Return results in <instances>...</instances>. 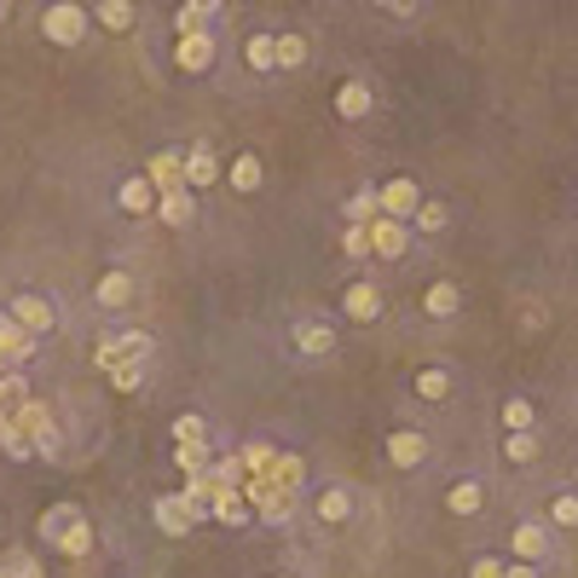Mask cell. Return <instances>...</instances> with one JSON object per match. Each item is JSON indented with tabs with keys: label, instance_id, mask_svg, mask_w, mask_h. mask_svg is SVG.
I'll return each mask as SVG.
<instances>
[{
	"label": "cell",
	"instance_id": "cell-1",
	"mask_svg": "<svg viewBox=\"0 0 578 578\" xmlns=\"http://www.w3.org/2000/svg\"><path fill=\"white\" fill-rule=\"evenodd\" d=\"M301 486H307V463L296 458V451H273L266 463H250V481H243L255 515H261V521H273V527H284L289 515H296Z\"/></svg>",
	"mask_w": 578,
	"mask_h": 578
},
{
	"label": "cell",
	"instance_id": "cell-2",
	"mask_svg": "<svg viewBox=\"0 0 578 578\" xmlns=\"http://www.w3.org/2000/svg\"><path fill=\"white\" fill-rule=\"evenodd\" d=\"M7 458H58V428L41 400L7 411Z\"/></svg>",
	"mask_w": 578,
	"mask_h": 578
},
{
	"label": "cell",
	"instance_id": "cell-3",
	"mask_svg": "<svg viewBox=\"0 0 578 578\" xmlns=\"http://www.w3.org/2000/svg\"><path fill=\"white\" fill-rule=\"evenodd\" d=\"M41 539H47L58 555H70V562H88V550H93V521H88L76 504H58V509L41 515Z\"/></svg>",
	"mask_w": 578,
	"mask_h": 578
},
{
	"label": "cell",
	"instance_id": "cell-4",
	"mask_svg": "<svg viewBox=\"0 0 578 578\" xmlns=\"http://www.w3.org/2000/svg\"><path fill=\"white\" fill-rule=\"evenodd\" d=\"M41 35H47L53 47H81V35H88V7H76V0L47 7L41 12Z\"/></svg>",
	"mask_w": 578,
	"mask_h": 578
},
{
	"label": "cell",
	"instance_id": "cell-5",
	"mask_svg": "<svg viewBox=\"0 0 578 578\" xmlns=\"http://www.w3.org/2000/svg\"><path fill=\"white\" fill-rule=\"evenodd\" d=\"M151 359V336L144 330H122V336H105L93 347V365L99 370H116V365H144Z\"/></svg>",
	"mask_w": 578,
	"mask_h": 578
},
{
	"label": "cell",
	"instance_id": "cell-6",
	"mask_svg": "<svg viewBox=\"0 0 578 578\" xmlns=\"http://www.w3.org/2000/svg\"><path fill=\"white\" fill-rule=\"evenodd\" d=\"M509 555L515 562H550L555 555V527L550 521H521L515 539H509Z\"/></svg>",
	"mask_w": 578,
	"mask_h": 578
},
{
	"label": "cell",
	"instance_id": "cell-7",
	"mask_svg": "<svg viewBox=\"0 0 578 578\" xmlns=\"http://www.w3.org/2000/svg\"><path fill=\"white\" fill-rule=\"evenodd\" d=\"M203 521L197 515V504L185 498V492H169V498H157V527L169 532V539H185V532H192Z\"/></svg>",
	"mask_w": 578,
	"mask_h": 578
},
{
	"label": "cell",
	"instance_id": "cell-8",
	"mask_svg": "<svg viewBox=\"0 0 578 578\" xmlns=\"http://www.w3.org/2000/svg\"><path fill=\"white\" fill-rule=\"evenodd\" d=\"M35 354V330H24L12 313H0V370H18Z\"/></svg>",
	"mask_w": 578,
	"mask_h": 578
},
{
	"label": "cell",
	"instance_id": "cell-9",
	"mask_svg": "<svg viewBox=\"0 0 578 578\" xmlns=\"http://www.w3.org/2000/svg\"><path fill=\"white\" fill-rule=\"evenodd\" d=\"M405 226H411V220H394V215H377V220H370V255L400 261V255H405V243H411Z\"/></svg>",
	"mask_w": 578,
	"mask_h": 578
},
{
	"label": "cell",
	"instance_id": "cell-10",
	"mask_svg": "<svg viewBox=\"0 0 578 578\" xmlns=\"http://www.w3.org/2000/svg\"><path fill=\"white\" fill-rule=\"evenodd\" d=\"M116 203H122V215H151L157 203H162V185L151 174H134V180H122Z\"/></svg>",
	"mask_w": 578,
	"mask_h": 578
},
{
	"label": "cell",
	"instance_id": "cell-11",
	"mask_svg": "<svg viewBox=\"0 0 578 578\" xmlns=\"http://www.w3.org/2000/svg\"><path fill=\"white\" fill-rule=\"evenodd\" d=\"M417 209H423L417 180H388V185H382V215H394V220H417Z\"/></svg>",
	"mask_w": 578,
	"mask_h": 578
},
{
	"label": "cell",
	"instance_id": "cell-12",
	"mask_svg": "<svg viewBox=\"0 0 578 578\" xmlns=\"http://www.w3.org/2000/svg\"><path fill=\"white\" fill-rule=\"evenodd\" d=\"M174 58H180V70H209L215 65V35L209 30H197V35H180V47H174Z\"/></svg>",
	"mask_w": 578,
	"mask_h": 578
},
{
	"label": "cell",
	"instance_id": "cell-13",
	"mask_svg": "<svg viewBox=\"0 0 578 578\" xmlns=\"http://www.w3.org/2000/svg\"><path fill=\"white\" fill-rule=\"evenodd\" d=\"M388 458H394L400 469H417L428 458V440H423L417 428H400V434H388Z\"/></svg>",
	"mask_w": 578,
	"mask_h": 578
},
{
	"label": "cell",
	"instance_id": "cell-14",
	"mask_svg": "<svg viewBox=\"0 0 578 578\" xmlns=\"http://www.w3.org/2000/svg\"><path fill=\"white\" fill-rule=\"evenodd\" d=\"M12 319L41 336V330H53V301H47V296H18V301H12Z\"/></svg>",
	"mask_w": 578,
	"mask_h": 578
},
{
	"label": "cell",
	"instance_id": "cell-15",
	"mask_svg": "<svg viewBox=\"0 0 578 578\" xmlns=\"http://www.w3.org/2000/svg\"><path fill=\"white\" fill-rule=\"evenodd\" d=\"M313 509H319V521H330V527H342L347 515H354V492L347 486H324L319 498H313Z\"/></svg>",
	"mask_w": 578,
	"mask_h": 578
},
{
	"label": "cell",
	"instance_id": "cell-16",
	"mask_svg": "<svg viewBox=\"0 0 578 578\" xmlns=\"http://www.w3.org/2000/svg\"><path fill=\"white\" fill-rule=\"evenodd\" d=\"M134 289H139L134 273H105L93 296H99V307H111V313H116V307H128V301H134Z\"/></svg>",
	"mask_w": 578,
	"mask_h": 578
},
{
	"label": "cell",
	"instance_id": "cell-17",
	"mask_svg": "<svg viewBox=\"0 0 578 578\" xmlns=\"http://www.w3.org/2000/svg\"><path fill=\"white\" fill-rule=\"evenodd\" d=\"M157 215H162V226H192V215H197V203H192V192H185V185H174V192H162V203H157Z\"/></svg>",
	"mask_w": 578,
	"mask_h": 578
},
{
	"label": "cell",
	"instance_id": "cell-18",
	"mask_svg": "<svg viewBox=\"0 0 578 578\" xmlns=\"http://www.w3.org/2000/svg\"><path fill=\"white\" fill-rule=\"evenodd\" d=\"M215 180H220V157L209 144H197V151L185 157V185H215Z\"/></svg>",
	"mask_w": 578,
	"mask_h": 578
},
{
	"label": "cell",
	"instance_id": "cell-19",
	"mask_svg": "<svg viewBox=\"0 0 578 578\" xmlns=\"http://www.w3.org/2000/svg\"><path fill=\"white\" fill-rule=\"evenodd\" d=\"M336 111H342L347 122L370 116V88H365V81H342V88H336Z\"/></svg>",
	"mask_w": 578,
	"mask_h": 578
},
{
	"label": "cell",
	"instance_id": "cell-20",
	"mask_svg": "<svg viewBox=\"0 0 578 578\" xmlns=\"http://www.w3.org/2000/svg\"><path fill=\"white\" fill-rule=\"evenodd\" d=\"M174 463L185 474H203V469L215 463V451H209V440H174Z\"/></svg>",
	"mask_w": 578,
	"mask_h": 578
},
{
	"label": "cell",
	"instance_id": "cell-21",
	"mask_svg": "<svg viewBox=\"0 0 578 578\" xmlns=\"http://www.w3.org/2000/svg\"><path fill=\"white\" fill-rule=\"evenodd\" d=\"M481 504H486L481 481H458V486L446 492V509H451V515H481Z\"/></svg>",
	"mask_w": 578,
	"mask_h": 578
},
{
	"label": "cell",
	"instance_id": "cell-22",
	"mask_svg": "<svg viewBox=\"0 0 578 578\" xmlns=\"http://www.w3.org/2000/svg\"><path fill=\"white\" fill-rule=\"evenodd\" d=\"M144 174H151V180L162 185V192H174V185H185V157L162 151V157H151V169H144Z\"/></svg>",
	"mask_w": 578,
	"mask_h": 578
},
{
	"label": "cell",
	"instance_id": "cell-23",
	"mask_svg": "<svg viewBox=\"0 0 578 578\" xmlns=\"http://www.w3.org/2000/svg\"><path fill=\"white\" fill-rule=\"evenodd\" d=\"M377 215H382V185H370V192L347 197V220H354V226H370Z\"/></svg>",
	"mask_w": 578,
	"mask_h": 578
},
{
	"label": "cell",
	"instance_id": "cell-24",
	"mask_svg": "<svg viewBox=\"0 0 578 578\" xmlns=\"http://www.w3.org/2000/svg\"><path fill=\"white\" fill-rule=\"evenodd\" d=\"M377 313H382L377 284H354V289H347V319H377Z\"/></svg>",
	"mask_w": 578,
	"mask_h": 578
},
{
	"label": "cell",
	"instance_id": "cell-25",
	"mask_svg": "<svg viewBox=\"0 0 578 578\" xmlns=\"http://www.w3.org/2000/svg\"><path fill=\"white\" fill-rule=\"evenodd\" d=\"M296 347L301 354H330V347H336V330L330 324H296Z\"/></svg>",
	"mask_w": 578,
	"mask_h": 578
},
{
	"label": "cell",
	"instance_id": "cell-26",
	"mask_svg": "<svg viewBox=\"0 0 578 578\" xmlns=\"http://www.w3.org/2000/svg\"><path fill=\"white\" fill-rule=\"evenodd\" d=\"M93 18H99L105 30H134V0H99Z\"/></svg>",
	"mask_w": 578,
	"mask_h": 578
},
{
	"label": "cell",
	"instance_id": "cell-27",
	"mask_svg": "<svg viewBox=\"0 0 578 578\" xmlns=\"http://www.w3.org/2000/svg\"><path fill=\"white\" fill-rule=\"evenodd\" d=\"M0 578H47V573H41V562L30 550H7L0 555Z\"/></svg>",
	"mask_w": 578,
	"mask_h": 578
},
{
	"label": "cell",
	"instance_id": "cell-28",
	"mask_svg": "<svg viewBox=\"0 0 578 578\" xmlns=\"http://www.w3.org/2000/svg\"><path fill=\"white\" fill-rule=\"evenodd\" d=\"M243 58H250V70H278V35H255Z\"/></svg>",
	"mask_w": 578,
	"mask_h": 578
},
{
	"label": "cell",
	"instance_id": "cell-29",
	"mask_svg": "<svg viewBox=\"0 0 578 578\" xmlns=\"http://www.w3.org/2000/svg\"><path fill=\"white\" fill-rule=\"evenodd\" d=\"M458 307H463V289H458V284H434V289H428V313H434V319H451Z\"/></svg>",
	"mask_w": 578,
	"mask_h": 578
},
{
	"label": "cell",
	"instance_id": "cell-30",
	"mask_svg": "<svg viewBox=\"0 0 578 578\" xmlns=\"http://www.w3.org/2000/svg\"><path fill=\"white\" fill-rule=\"evenodd\" d=\"M232 192H261V157L243 151V157L232 162Z\"/></svg>",
	"mask_w": 578,
	"mask_h": 578
},
{
	"label": "cell",
	"instance_id": "cell-31",
	"mask_svg": "<svg viewBox=\"0 0 578 578\" xmlns=\"http://www.w3.org/2000/svg\"><path fill=\"white\" fill-rule=\"evenodd\" d=\"M307 65V41L301 35H278V70H301Z\"/></svg>",
	"mask_w": 578,
	"mask_h": 578
},
{
	"label": "cell",
	"instance_id": "cell-32",
	"mask_svg": "<svg viewBox=\"0 0 578 578\" xmlns=\"http://www.w3.org/2000/svg\"><path fill=\"white\" fill-rule=\"evenodd\" d=\"M417 394H423V400H446V394H451V377H446V370H434V365L417 370Z\"/></svg>",
	"mask_w": 578,
	"mask_h": 578
},
{
	"label": "cell",
	"instance_id": "cell-33",
	"mask_svg": "<svg viewBox=\"0 0 578 578\" xmlns=\"http://www.w3.org/2000/svg\"><path fill=\"white\" fill-rule=\"evenodd\" d=\"M532 423H539V411H532L527 400H509V405H504V428H509V434H527Z\"/></svg>",
	"mask_w": 578,
	"mask_h": 578
},
{
	"label": "cell",
	"instance_id": "cell-34",
	"mask_svg": "<svg viewBox=\"0 0 578 578\" xmlns=\"http://www.w3.org/2000/svg\"><path fill=\"white\" fill-rule=\"evenodd\" d=\"M550 527H578V492H562L550 504Z\"/></svg>",
	"mask_w": 578,
	"mask_h": 578
},
{
	"label": "cell",
	"instance_id": "cell-35",
	"mask_svg": "<svg viewBox=\"0 0 578 578\" xmlns=\"http://www.w3.org/2000/svg\"><path fill=\"white\" fill-rule=\"evenodd\" d=\"M446 220H451L446 203H423V209H417V232H446Z\"/></svg>",
	"mask_w": 578,
	"mask_h": 578
},
{
	"label": "cell",
	"instance_id": "cell-36",
	"mask_svg": "<svg viewBox=\"0 0 578 578\" xmlns=\"http://www.w3.org/2000/svg\"><path fill=\"white\" fill-rule=\"evenodd\" d=\"M509 463H532V458H539V440H532V428L527 434H509Z\"/></svg>",
	"mask_w": 578,
	"mask_h": 578
},
{
	"label": "cell",
	"instance_id": "cell-37",
	"mask_svg": "<svg viewBox=\"0 0 578 578\" xmlns=\"http://www.w3.org/2000/svg\"><path fill=\"white\" fill-rule=\"evenodd\" d=\"M342 250L354 255V261H365V255H370V226H347V232H342Z\"/></svg>",
	"mask_w": 578,
	"mask_h": 578
},
{
	"label": "cell",
	"instance_id": "cell-38",
	"mask_svg": "<svg viewBox=\"0 0 578 578\" xmlns=\"http://www.w3.org/2000/svg\"><path fill=\"white\" fill-rule=\"evenodd\" d=\"M139 382H144V365H116V370H111V388H116V394H134Z\"/></svg>",
	"mask_w": 578,
	"mask_h": 578
},
{
	"label": "cell",
	"instance_id": "cell-39",
	"mask_svg": "<svg viewBox=\"0 0 578 578\" xmlns=\"http://www.w3.org/2000/svg\"><path fill=\"white\" fill-rule=\"evenodd\" d=\"M504 573H509V562H504V555H481V562L469 567V578H504Z\"/></svg>",
	"mask_w": 578,
	"mask_h": 578
},
{
	"label": "cell",
	"instance_id": "cell-40",
	"mask_svg": "<svg viewBox=\"0 0 578 578\" xmlns=\"http://www.w3.org/2000/svg\"><path fill=\"white\" fill-rule=\"evenodd\" d=\"M174 440H209V423H203V417H180L174 423Z\"/></svg>",
	"mask_w": 578,
	"mask_h": 578
},
{
	"label": "cell",
	"instance_id": "cell-41",
	"mask_svg": "<svg viewBox=\"0 0 578 578\" xmlns=\"http://www.w3.org/2000/svg\"><path fill=\"white\" fill-rule=\"evenodd\" d=\"M174 30H180V35H197V30H203V12H197V7H180V12H174Z\"/></svg>",
	"mask_w": 578,
	"mask_h": 578
},
{
	"label": "cell",
	"instance_id": "cell-42",
	"mask_svg": "<svg viewBox=\"0 0 578 578\" xmlns=\"http://www.w3.org/2000/svg\"><path fill=\"white\" fill-rule=\"evenodd\" d=\"M382 12H394V18H417V0H377Z\"/></svg>",
	"mask_w": 578,
	"mask_h": 578
},
{
	"label": "cell",
	"instance_id": "cell-43",
	"mask_svg": "<svg viewBox=\"0 0 578 578\" xmlns=\"http://www.w3.org/2000/svg\"><path fill=\"white\" fill-rule=\"evenodd\" d=\"M504 578H539V562H509Z\"/></svg>",
	"mask_w": 578,
	"mask_h": 578
},
{
	"label": "cell",
	"instance_id": "cell-44",
	"mask_svg": "<svg viewBox=\"0 0 578 578\" xmlns=\"http://www.w3.org/2000/svg\"><path fill=\"white\" fill-rule=\"evenodd\" d=\"M185 7H197L203 18H209V12H220V0H185Z\"/></svg>",
	"mask_w": 578,
	"mask_h": 578
},
{
	"label": "cell",
	"instance_id": "cell-45",
	"mask_svg": "<svg viewBox=\"0 0 578 578\" xmlns=\"http://www.w3.org/2000/svg\"><path fill=\"white\" fill-rule=\"evenodd\" d=\"M0 18H7V0H0Z\"/></svg>",
	"mask_w": 578,
	"mask_h": 578
},
{
	"label": "cell",
	"instance_id": "cell-46",
	"mask_svg": "<svg viewBox=\"0 0 578 578\" xmlns=\"http://www.w3.org/2000/svg\"><path fill=\"white\" fill-rule=\"evenodd\" d=\"M573 481H578V469H573Z\"/></svg>",
	"mask_w": 578,
	"mask_h": 578
},
{
	"label": "cell",
	"instance_id": "cell-47",
	"mask_svg": "<svg viewBox=\"0 0 578 578\" xmlns=\"http://www.w3.org/2000/svg\"><path fill=\"white\" fill-rule=\"evenodd\" d=\"M278 578H289V573H278Z\"/></svg>",
	"mask_w": 578,
	"mask_h": 578
}]
</instances>
